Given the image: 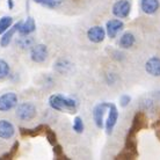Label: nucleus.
<instances>
[{
  "label": "nucleus",
  "instance_id": "nucleus-1",
  "mask_svg": "<svg viewBox=\"0 0 160 160\" xmlns=\"http://www.w3.org/2000/svg\"><path fill=\"white\" fill-rule=\"evenodd\" d=\"M49 106L56 112H77L78 110V102L72 98L62 94H52L49 98Z\"/></svg>",
  "mask_w": 160,
  "mask_h": 160
},
{
  "label": "nucleus",
  "instance_id": "nucleus-2",
  "mask_svg": "<svg viewBox=\"0 0 160 160\" xmlns=\"http://www.w3.org/2000/svg\"><path fill=\"white\" fill-rule=\"evenodd\" d=\"M36 107L32 102H22L16 106L15 115L22 122H29V121L34 120L36 117Z\"/></svg>",
  "mask_w": 160,
  "mask_h": 160
},
{
  "label": "nucleus",
  "instance_id": "nucleus-3",
  "mask_svg": "<svg viewBox=\"0 0 160 160\" xmlns=\"http://www.w3.org/2000/svg\"><path fill=\"white\" fill-rule=\"evenodd\" d=\"M110 104L109 102H101V103L96 104L95 107L93 108L92 115H93V120H94V123L99 129H102L104 125V114L110 108Z\"/></svg>",
  "mask_w": 160,
  "mask_h": 160
},
{
  "label": "nucleus",
  "instance_id": "nucleus-4",
  "mask_svg": "<svg viewBox=\"0 0 160 160\" xmlns=\"http://www.w3.org/2000/svg\"><path fill=\"white\" fill-rule=\"evenodd\" d=\"M112 14L118 19H127L131 12V2L130 0H117L112 5Z\"/></svg>",
  "mask_w": 160,
  "mask_h": 160
},
{
  "label": "nucleus",
  "instance_id": "nucleus-5",
  "mask_svg": "<svg viewBox=\"0 0 160 160\" xmlns=\"http://www.w3.org/2000/svg\"><path fill=\"white\" fill-rule=\"evenodd\" d=\"M18 106V95L14 92H7L0 95V112H7Z\"/></svg>",
  "mask_w": 160,
  "mask_h": 160
},
{
  "label": "nucleus",
  "instance_id": "nucleus-6",
  "mask_svg": "<svg viewBox=\"0 0 160 160\" xmlns=\"http://www.w3.org/2000/svg\"><path fill=\"white\" fill-rule=\"evenodd\" d=\"M48 57V48L44 44H35L30 50V58L35 63H43Z\"/></svg>",
  "mask_w": 160,
  "mask_h": 160
},
{
  "label": "nucleus",
  "instance_id": "nucleus-7",
  "mask_svg": "<svg viewBox=\"0 0 160 160\" xmlns=\"http://www.w3.org/2000/svg\"><path fill=\"white\" fill-rule=\"evenodd\" d=\"M118 110H117V107L114 103L110 104V108H109V112H108V117L106 120V124H104V128H106V132L108 135H112V130L116 125L117 121H118Z\"/></svg>",
  "mask_w": 160,
  "mask_h": 160
},
{
  "label": "nucleus",
  "instance_id": "nucleus-8",
  "mask_svg": "<svg viewBox=\"0 0 160 160\" xmlns=\"http://www.w3.org/2000/svg\"><path fill=\"white\" fill-rule=\"evenodd\" d=\"M106 29L101 26H93L87 30V37L88 40L93 43H101L106 38Z\"/></svg>",
  "mask_w": 160,
  "mask_h": 160
},
{
  "label": "nucleus",
  "instance_id": "nucleus-9",
  "mask_svg": "<svg viewBox=\"0 0 160 160\" xmlns=\"http://www.w3.org/2000/svg\"><path fill=\"white\" fill-rule=\"evenodd\" d=\"M123 21L117 18V19H112V20H109L107 22V24H106V32H107L109 38H115L117 36V34L123 30Z\"/></svg>",
  "mask_w": 160,
  "mask_h": 160
},
{
  "label": "nucleus",
  "instance_id": "nucleus-10",
  "mask_svg": "<svg viewBox=\"0 0 160 160\" xmlns=\"http://www.w3.org/2000/svg\"><path fill=\"white\" fill-rule=\"evenodd\" d=\"M145 71L151 77H160V57L153 56L145 63Z\"/></svg>",
  "mask_w": 160,
  "mask_h": 160
},
{
  "label": "nucleus",
  "instance_id": "nucleus-11",
  "mask_svg": "<svg viewBox=\"0 0 160 160\" xmlns=\"http://www.w3.org/2000/svg\"><path fill=\"white\" fill-rule=\"evenodd\" d=\"M15 135V127L8 120H0V138L11 139Z\"/></svg>",
  "mask_w": 160,
  "mask_h": 160
},
{
  "label": "nucleus",
  "instance_id": "nucleus-12",
  "mask_svg": "<svg viewBox=\"0 0 160 160\" xmlns=\"http://www.w3.org/2000/svg\"><path fill=\"white\" fill-rule=\"evenodd\" d=\"M139 6L143 13L148 15H153L159 11L160 1L159 0H140Z\"/></svg>",
  "mask_w": 160,
  "mask_h": 160
},
{
  "label": "nucleus",
  "instance_id": "nucleus-13",
  "mask_svg": "<svg viewBox=\"0 0 160 160\" xmlns=\"http://www.w3.org/2000/svg\"><path fill=\"white\" fill-rule=\"evenodd\" d=\"M35 29H36L35 20L32 19V16H29V18H27V20L24 21V22L21 21L18 32L20 34V36H28V35H30L32 32H35Z\"/></svg>",
  "mask_w": 160,
  "mask_h": 160
},
{
  "label": "nucleus",
  "instance_id": "nucleus-14",
  "mask_svg": "<svg viewBox=\"0 0 160 160\" xmlns=\"http://www.w3.org/2000/svg\"><path fill=\"white\" fill-rule=\"evenodd\" d=\"M20 23H21V21H19L18 23H15L13 27H11L8 30H6V32L2 34V37L0 38V45H1L2 48H6V47H8V45H9V43H11V41H12L13 36H14V35H15V32L19 30Z\"/></svg>",
  "mask_w": 160,
  "mask_h": 160
},
{
  "label": "nucleus",
  "instance_id": "nucleus-15",
  "mask_svg": "<svg viewBox=\"0 0 160 160\" xmlns=\"http://www.w3.org/2000/svg\"><path fill=\"white\" fill-rule=\"evenodd\" d=\"M136 43V37L135 35L130 32H124L123 35L120 37V41H118V45L120 48L122 49H130L132 48Z\"/></svg>",
  "mask_w": 160,
  "mask_h": 160
},
{
  "label": "nucleus",
  "instance_id": "nucleus-16",
  "mask_svg": "<svg viewBox=\"0 0 160 160\" xmlns=\"http://www.w3.org/2000/svg\"><path fill=\"white\" fill-rule=\"evenodd\" d=\"M48 128V125H37L36 128L32 129H27V128H20L19 129V132L22 137H36L38 135H41L42 132H45V129Z\"/></svg>",
  "mask_w": 160,
  "mask_h": 160
},
{
  "label": "nucleus",
  "instance_id": "nucleus-17",
  "mask_svg": "<svg viewBox=\"0 0 160 160\" xmlns=\"http://www.w3.org/2000/svg\"><path fill=\"white\" fill-rule=\"evenodd\" d=\"M13 23V18L12 16L5 15L2 18H0V35H2L6 30L11 28V26Z\"/></svg>",
  "mask_w": 160,
  "mask_h": 160
},
{
  "label": "nucleus",
  "instance_id": "nucleus-18",
  "mask_svg": "<svg viewBox=\"0 0 160 160\" xmlns=\"http://www.w3.org/2000/svg\"><path fill=\"white\" fill-rule=\"evenodd\" d=\"M19 146H20V144H19V142L16 140V142H14V144L12 145V148H11V150L8 151V152H6L5 154H2V156L0 157V160H7V159H13L14 157L16 156V153H18V151H19Z\"/></svg>",
  "mask_w": 160,
  "mask_h": 160
},
{
  "label": "nucleus",
  "instance_id": "nucleus-19",
  "mask_svg": "<svg viewBox=\"0 0 160 160\" xmlns=\"http://www.w3.org/2000/svg\"><path fill=\"white\" fill-rule=\"evenodd\" d=\"M9 72H11V68H9L8 63L5 59L0 58V80L7 78Z\"/></svg>",
  "mask_w": 160,
  "mask_h": 160
},
{
  "label": "nucleus",
  "instance_id": "nucleus-20",
  "mask_svg": "<svg viewBox=\"0 0 160 160\" xmlns=\"http://www.w3.org/2000/svg\"><path fill=\"white\" fill-rule=\"evenodd\" d=\"M45 137H47V139H48V142H49V144L50 145H56L57 144V136H56V133H55V131H52L51 129L49 128H47L45 129Z\"/></svg>",
  "mask_w": 160,
  "mask_h": 160
},
{
  "label": "nucleus",
  "instance_id": "nucleus-21",
  "mask_svg": "<svg viewBox=\"0 0 160 160\" xmlns=\"http://www.w3.org/2000/svg\"><path fill=\"white\" fill-rule=\"evenodd\" d=\"M73 130L77 133H82L84 132V122L80 116H77L73 121Z\"/></svg>",
  "mask_w": 160,
  "mask_h": 160
},
{
  "label": "nucleus",
  "instance_id": "nucleus-22",
  "mask_svg": "<svg viewBox=\"0 0 160 160\" xmlns=\"http://www.w3.org/2000/svg\"><path fill=\"white\" fill-rule=\"evenodd\" d=\"M32 42H34V40L29 36H21V38L18 40V44L20 45L21 48H23V49L29 48V47H32Z\"/></svg>",
  "mask_w": 160,
  "mask_h": 160
},
{
  "label": "nucleus",
  "instance_id": "nucleus-23",
  "mask_svg": "<svg viewBox=\"0 0 160 160\" xmlns=\"http://www.w3.org/2000/svg\"><path fill=\"white\" fill-rule=\"evenodd\" d=\"M63 2H64V0H44L42 5L48 8H57Z\"/></svg>",
  "mask_w": 160,
  "mask_h": 160
},
{
  "label": "nucleus",
  "instance_id": "nucleus-24",
  "mask_svg": "<svg viewBox=\"0 0 160 160\" xmlns=\"http://www.w3.org/2000/svg\"><path fill=\"white\" fill-rule=\"evenodd\" d=\"M53 154L56 157V159H60L63 157V148L58 144L53 145Z\"/></svg>",
  "mask_w": 160,
  "mask_h": 160
},
{
  "label": "nucleus",
  "instance_id": "nucleus-25",
  "mask_svg": "<svg viewBox=\"0 0 160 160\" xmlns=\"http://www.w3.org/2000/svg\"><path fill=\"white\" fill-rule=\"evenodd\" d=\"M130 101H131V98L129 95H127V94H123V95L120 98V106L121 107H127L129 103H130Z\"/></svg>",
  "mask_w": 160,
  "mask_h": 160
},
{
  "label": "nucleus",
  "instance_id": "nucleus-26",
  "mask_svg": "<svg viewBox=\"0 0 160 160\" xmlns=\"http://www.w3.org/2000/svg\"><path fill=\"white\" fill-rule=\"evenodd\" d=\"M7 5L9 9H13V8H14V1H13V0H7Z\"/></svg>",
  "mask_w": 160,
  "mask_h": 160
},
{
  "label": "nucleus",
  "instance_id": "nucleus-27",
  "mask_svg": "<svg viewBox=\"0 0 160 160\" xmlns=\"http://www.w3.org/2000/svg\"><path fill=\"white\" fill-rule=\"evenodd\" d=\"M34 1H35L36 4H41V5H42V4H43V1H44V0H34Z\"/></svg>",
  "mask_w": 160,
  "mask_h": 160
}]
</instances>
